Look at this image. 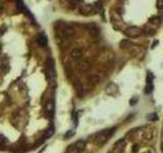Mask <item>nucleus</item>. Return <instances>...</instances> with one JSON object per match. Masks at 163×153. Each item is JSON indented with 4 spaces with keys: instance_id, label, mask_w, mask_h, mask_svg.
<instances>
[{
    "instance_id": "nucleus-18",
    "label": "nucleus",
    "mask_w": 163,
    "mask_h": 153,
    "mask_svg": "<svg viewBox=\"0 0 163 153\" xmlns=\"http://www.w3.org/2000/svg\"><path fill=\"white\" fill-rule=\"evenodd\" d=\"M150 21L153 23V24H158V23L160 22V20H159V17H156V16L152 17V19H151Z\"/></svg>"
},
{
    "instance_id": "nucleus-9",
    "label": "nucleus",
    "mask_w": 163,
    "mask_h": 153,
    "mask_svg": "<svg viewBox=\"0 0 163 153\" xmlns=\"http://www.w3.org/2000/svg\"><path fill=\"white\" fill-rule=\"evenodd\" d=\"M92 11H93V6H92V5H90V4L83 5V6L79 8V12H81L82 14H84V15L90 14Z\"/></svg>"
},
{
    "instance_id": "nucleus-2",
    "label": "nucleus",
    "mask_w": 163,
    "mask_h": 153,
    "mask_svg": "<svg viewBox=\"0 0 163 153\" xmlns=\"http://www.w3.org/2000/svg\"><path fill=\"white\" fill-rule=\"evenodd\" d=\"M46 75L49 80H54L55 78V67H54V60L52 58H48L47 61H46Z\"/></svg>"
},
{
    "instance_id": "nucleus-17",
    "label": "nucleus",
    "mask_w": 163,
    "mask_h": 153,
    "mask_svg": "<svg viewBox=\"0 0 163 153\" xmlns=\"http://www.w3.org/2000/svg\"><path fill=\"white\" fill-rule=\"evenodd\" d=\"M157 8L159 11L163 12V0H157Z\"/></svg>"
},
{
    "instance_id": "nucleus-23",
    "label": "nucleus",
    "mask_w": 163,
    "mask_h": 153,
    "mask_svg": "<svg viewBox=\"0 0 163 153\" xmlns=\"http://www.w3.org/2000/svg\"><path fill=\"white\" fill-rule=\"evenodd\" d=\"M10 1H16V0H10Z\"/></svg>"
},
{
    "instance_id": "nucleus-21",
    "label": "nucleus",
    "mask_w": 163,
    "mask_h": 153,
    "mask_svg": "<svg viewBox=\"0 0 163 153\" xmlns=\"http://www.w3.org/2000/svg\"><path fill=\"white\" fill-rule=\"evenodd\" d=\"M71 135H73V132H68V133L66 134V135H65V138H68V136H71Z\"/></svg>"
},
{
    "instance_id": "nucleus-16",
    "label": "nucleus",
    "mask_w": 163,
    "mask_h": 153,
    "mask_svg": "<svg viewBox=\"0 0 163 153\" xmlns=\"http://www.w3.org/2000/svg\"><path fill=\"white\" fill-rule=\"evenodd\" d=\"M90 34L92 35V36H94V37H96L97 35H98V33H99V31H98V29L96 28V27H92V28H90Z\"/></svg>"
},
{
    "instance_id": "nucleus-8",
    "label": "nucleus",
    "mask_w": 163,
    "mask_h": 153,
    "mask_svg": "<svg viewBox=\"0 0 163 153\" xmlns=\"http://www.w3.org/2000/svg\"><path fill=\"white\" fill-rule=\"evenodd\" d=\"M105 91L108 95H115V94H117V92H118V88L115 84L111 83V84H109L107 87H106Z\"/></svg>"
},
{
    "instance_id": "nucleus-22",
    "label": "nucleus",
    "mask_w": 163,
    "mask_h": 153,
    "mask_svg": "<svg viewBox=\"0 0 163 153\" xmlns=\"http://www.w3.org/2000/svg\"><path fill=\"white\" fill-rule=\"evenodd\" d=\"M161 151H162V153H163V142L161 143Z\"/></svg>"
},
{
    "instance_id": "nucleus-13",
    "label": "nucleus",
    "mask_w": 163,
    "mask_h": 153,
    "mask_svg": "<svg viewBox=\"0 0 163 153\" xmlns=\"http://www.w3.org/2000/svg\"><path fill=\"white\" fill-rule=\"evenodd\" d=\"M53 108H54V106H53V102L50 100V101H48L47 103L45 104V110L47 112H49V113H51L52 111H53Z\"/></svg>"
},
{
    "instance_id": "nucleus-3",
    "label": "nucleus",
    "mask_w": 163,
    "mask_h": 153,
    "mask_svg": "<svg viewBox=\"0 0 163 153\" xmlns=\"http://www.w3.org/2000/svg\"><path fill=\"white\" fill-rule=\"evenodd\" d=\"M60 39L61 40H69L71 37L75 35V31L71 28V27H65V28L61 29L58 33Z\"/></svg>"
},
{
    "instance_id": "nucleus-6",
    "label": "nucleus",
    "mask_w": 163,
    "mask_h": 153,
    "mask_svg": "<svg viewBox=\"0 0 163 153\" xmlns=\"http://www.w3.org/2000/svg\"><path fill=\"white\" fill-rule=\"evenodd\" d=\"M71 58L75 59V60H79V59L83 57V51H82L79 48H75L73 49V51L71 52Z\"/></svg>"
},
{
    "instance_id": "nucleus-7",
    "label": "nucleus",
    "mask_w": 163,
    "mask_h": 153,
    "mask_svg": "<svg viewBox=\"0 0 163 153\" xmlns=\"http://www.w3.org/2000/svg\"><path fill=\"white\" fill-rule=\"evenodd\" d=\"M125 148V141L123 139L117 141L115 143V146H114V151H116V153H121L123 151V149Z\"/></svg>"
},
{
    "instance_id": "nucleus-10",
    "label": "nucleus",
    "mask_w": 163,
    "mask_h": 153,
    "mask_svg": "<svg viewBox=\"0 0 163 153\" xmlns=\"http://www.w3.org/2000/svg\"><path fill=\"white\" fill-rule=\"evenodd\" d=\"M77 67L79 71H88L89 69H90V64H89L87 61H81V62H79L77 64Z\"/></svg>"
},
{
    "instance_id": "nucleus-19",
    "label": "nucleus",
    "mask_w": 163,
    "mask_h": 153,
    "mask_svg": "<svg viewBox=\"0 0 163 153\" xmlns=\"http://www.w3.org/2000/svg\"><path fill=\"white\" fill-rule=\"evenodd\" d=\"M146 30H148V32H146V33H148L149 35H153V34H155V30H154V29L146 28Z\"/></svg>"
},
{
    "instance_id": "nucleus-20",
    "label": "nucleus",
    "mask_w": 163,
    "mask_h": 153,
    "mask_svg": "<svg viewBox=\"0 0 163 153\" xmlns=\"http://www.w3.org/2000/svg\"><path fill=\"white\" fill-rule=\"evenodd\" d=\"M95 5H96L97 11H99V10H100V8H101V6H100V3H99V2H97V3H96V4H95Z\"/></svg>"
},
{
    "instance_id": "nucleus-24",
    "label": "nucleus",
    "mask_w": 163,
    "mask_h": 153,
    "mask_svg": "<svg viewBox=\"0 0 163 153\" xmlns=\"http://www.w3.org/2000/svg\"><path fill=\"white\" fill-rule=\"evenodd\" d=\"M145 153H150V152H145Z\"/></svg>"
},
{
    "instance_id": "nucleus-12",
    "label": "nucleus",
    "mask_w": 163,
    "mask_h": 153,
    "mask_svg": "<svg viewBox=\"0 0 163 153\" xmlns=\"http://www.w3.org/2000/svg\"><path fill=\"white\" fill-rule=\"evenodd\" d=\"M89 81H90V83L92 85H96L100 82V77H98V75H93L89 78Z\"/></svg>"
},
{
    "instance_id": "nucleus-5",
    "label": "nucleus",
    "mask_w": 163,
    "mask_h": 153,
    "mask_svg": "<svg viewBox=\"0 0 163 153\" xmlns=\"http://www.w3.org/2000/svg\"><path fill=\"white\" fill-rule=\"evenodd\" d=\"M37 43L40 46H46L48 43L47 36L45 35V33H40L39 36L37 37Z\"/></svg>"
},
{
    "instance_id": "nucleus-15",
    "label": "nucleus",
    "mask_w": 163,
    "mask_h": 153,
    "mask_svg": "<svg viewBox=\"0 0 163 153\" xmlns=\"http://www.w3.org/2000/svg\"><path fill=\"white\" fill-rule=\"evenodd\" d=\"M6 143H7V139L3 135H0V146H2V148L4 149V147L6 146Z\"/></svg>"
},
{
    "instance_id": "nucleus-14",
    "label": "nucleus",
    "mask_w": 163,
    "mask_h": 153,
    "mask_svg": "<svg viewBox=\"0 0 163 153\" xmlns=\"http://www.w3.org/2000/svg\"><path fill=\"white\" fill-rule=\"evenodd\" d=\"M129 45H131V42H129L127 39L122 40V41L119 43V47L121 48V49H125V48H127Z\"/></svg>"
},
{
    "instance_id": "nucleus-1",
    "label": "nucleus",
    "mask_w": 163,
    "mask_h": 153,
    "mask_svg": "<svg viewBox=\"0 0 163 153\" xmlns=\"http://www.w3.org/2000/svg\"><path fill=\"white\" fill-rule=\"evenodd\" d=\"M114 132H115V128H111V129H107V130H105V131L101 132V133L99 134V136L96 138V142L98 143L100 146L105 144L110 139V137L114 134Z\"/></svg>"
},
{
    "instance_id": "nucleus-11",
    "label": "nucleus",
    "mask_w": 163,
    "mask_h": 153,
    "mask_svg": "<svg viewBox=\"0 0 163 153\" xmlns=\"http://www.w3.org/2000/svg\"><path fill=\"white\" fill-rule=\"evenodd\" d=\"M79 152H81V150L77 148V146L75 145V143L71 144V146L66 149V151H65V153H79Z\"/></svg>"
},
{
    "instance_id": "nucleus-4",
    "label": "nucleus",
    "mask_w": 163,
    "mask_h": 153,
    "mask_svg": "<svg viewBox=\"0 0 163 153\" xmlns=\"http://www.w3.org/2000/svg\"><path fill=\"white\" fill-rule=\"evenodd\" d=\"M125 34L129 38H138V37H140L143 34V31L139 27H129V28H127L125 30Z\"/></svg>"
}]
</instances>
